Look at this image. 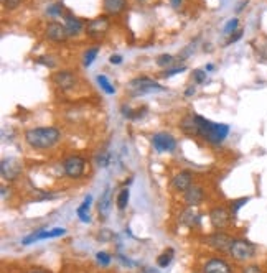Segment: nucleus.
<instances>
[{
  "label": "nucleus",
  "mask_w": 267,
  "mask_h": 273,
  "mask_svg": "<svg viewBox=\"0 0 267 273\" xmlns=\"http://www.w3.org/2000/svg\"><path fill=\"white\" fill-rule=\"evenodd\" d=\"M64 25H66V28H68L69 36L81 33L83 32V27H84L83 22L79 20L78 17H74V15H66V17H64Z\"/></svg>",
  "instance_id": "aec40b11"
},
{
  "label": "nucleus",
  "mask_w": 267,
  "mask_h": 273,
  "mask_svg": "<svg viewBox=\"0 0 267 273\" xmlns=\"http://www.w3.org/2000/svg\"><path fill=\"white\" fill-rule=\"evenodd\" d=\"M111 237H112V234L109 232V231H102L101 234H99V239H101V242H109V240H111Z\"/></svg>",
  "instance_id": "e433bc0d"
},
{
  "label": "nucleus",
  "mask_w": 267,
  "mask_h": 273,
  "mask_svg": "<svg viewBox=\"0 0 267 273\" xmlns=\"http://www.w3.org/2000/svg\"><path fill=\"white\" fill-rule=\"evenodd\" d=\"M48 13H49V15H54V17L61 15V13H63V3H54L53 7L48 8Z\"/></svg>",
  "instance_id": "72a5a7b5"
},
{
  "label": "nucleus",
  "mask_w": 267,
  "mask_h": 273,
  "mask_svg": "<svg viewBox=\"0 0 267 273\" xmlns=\"http://www.w3.org/2000/svg\"><path fill=\"white\" fill-rule=\"evenodd\" d=\"M181 2H183V0H170V3H172V5L175 7V8H180Z\"/></svg>",
  "instance_id": "ea45409f"
},
{
  "label": "nucleus",
  "mask_w": 267,
  "mask_h": 273,
  "mask_svg": "<svg viewBox=\"0 0 267 273\" xmlns=\"http://www.w3.org/2000/svg\"><path fill=\"white\" fill-rule=\"evenodd\" d=\"M129 198H131V193H129L127 188H124L122 191L119 193V196H117V199H116V204H117V209H119V211H124V209L127 207Z\"/></svg>",
  "instance_id": "b1692460"
},
{
  "label": "nucleus",
  "mask_w": 267,
  "mask_h": 273,
  "mask_svg": "<svg viewBox=\"0 0 267 273\" xmlns=\"http://www.w3.org/2000/svg\"><path fill=\"white\" fill-rule=\"evenodd\" d=\"M32 273H48V272H44V270H40V268H38V270H33Z\"/></svg>",
  "instance_id": "c03bdc74"
},
{
  "label": "nucleus",
  "mask_w": 267,
  "mask_h": 273,
  "mask_svg": "<svg viewBox=\"0 0 267 273\" xmlns=\"http://www.w3.org/2000/svg\"><path fill=\"white\" fill-rule=\"evenodd\" d=\"M3 8H7V10H15L17 7L22 5V0H3Z\"/></svg>",
  "instance_id": "473e14b6"
},
{
  "label": "nucleus",
  "mask_w": 267,
  "mask_h": 273,
  "mask_svg": "<svg viewBox=\"0 0 267 273\" xmlns=\"http://www.w3.org/2000/svg\"><path fill=\"white\" fill-rule=\"evenodd\" d=\"M256 252H257L256 245L247 240V239H234L227 253H229L236 262H247L256 257Z\"/></svg>",
  "instance_id": "7ed1b4c3"
},
{
  "label": "nucleus",
  "mask_w": 267,
  "mask_h": 273,
  "mask_svg": "<svg viewBox=\"0 0 267 273\" xmlns=\"http://www.w3.org/2000/svg\"><path fill=\"white\" fill-rule=\"evenodd\" d=\"M203 199H205V193H203V188L200 186H191L185 191V203L186 206L190 207H195L198 204L203 203Z\"/></svg>",
  "instance_id": "dca6fc26"
},
{
  "label": "nucleus",
  "mask_w": 267,
  "mask_h": 273,
  "mask_svg": "<svg viewBox=\"0 0 267 273\" xmlns=\"http://www.w3.org/2000/svg\"><path fill=\"white\" fill-rule=\"evenodd\" d=\"M152 143H153V148L157 150L158 153H163V152H173L177 148V140L173 138L170 134H155L152 136Z\"/></svg>",
  "instance_id": "ddd939ff"
},
{
  "label": "nucleus",
  "mask_w": 267,
  "mask_h": 273,
  "mask_svg": "<svg viewBox=\"0 0 267 273\" xmlns=\"http://www.w3.org/2000/svg\"><path fill=\"white\" fill-rule=\"evenodd\" d=\"M129 87H131L132 94L134 96H143V94H150V92H162L165 91V87L160 86L158 82H155L153 79L147 76H142V77H135L129 82Z\"/></svg>",
  "instance_id": "20e7f679"
},
{
  "label": "nucleus",
  "mask_w": 267,
  "mask_h": 273,
  "mask_svg": "<svg viewBox=\"0 0 267 273\" xmlns=\"http://www.w3.org/2000/svg\"><path fill=\"white\" fill-rule=\"evenodd\" d=\"M205 69H206V71H213V69H215V66H213V65H206Z\"/></svg>",
  "instance_id": "37998d69"
},
{
  "label": "nucleus",
  "mask_w": 267,
  "mask_h": 273,
  "mask_svg": "<svg viewBox=\"0 0 267 273\" xmlns=\"http://www.w3.org/2000/svg\"><path fill=\"white\" fill-rule=\"evenodd\" d=\"M96 260H97L99 265L107 267L109 263H111V255H109L107 252H97L96 253Z\"/></svg>",
  "instance_id": "c85d7f7f"
},
{
  "label": "nucleus",
  "mask_w": 267,
  "mask_h": 273,
  "mask_svg": "<svg viewBox=\"0 0 267 273\" xmlns=\"http://www.w3.org/2000/svg\"><path fill=\"white\" fill-rule=\"evenodd\" d=\"M203 273H232V267L224 258L213 257L203 265Z\"/></svg>",
  "instance_id": "4468645a"
},
{
  "label": "nucleus",
  "mask_w": 267,
  "mask_h": 273,
  "mask_svg": "<svg viewBox=\"0 0 267 273\" xmlns=\"http://www.w3.org/2000/svg\"><path fill=\"white\" fill-rule=\"evenodd\" d=\"M246 203H249V198H239V199H234V201H231V206H229V211L232 216H236L237 211L244 206Z\"/></svg>",
  "instance_id": "a878e982"
},
{
  "label": "nucleus",
  "mask_w": 267,
  "mask_h": 273,
  "mask_svg": "<svg viewBox=\"0 0 267 273\" xmlns=\"http://www.w3.org/2000/svg\"><path fill=\"white\" fill-rule=\"evenodd\" d=\"M109 28H111V20L107 15L96 17L86 23V35L92 40H101L107 35Z\"/></svg>",
  "instance_id": "39448f33"
},
{
  "label": "nucleus",
  "mask_w": 267,
  "mask_h": 273,
  "mask_svg": "<svg viewBox=\"0 0 267 273\" xmlns=\"http://www.w3.org/2000/svg\"><path fill=\"white\" fill-rule=\"evenodd\" d=\"M232 240H234V239H232L231 236H227V234H224V232H221V231L210 234V236L205 237L206 245H210L211 248H215L216 252H221V253L229 252Z\"/></svg>",
  "instance_id": "0eeeda50"
},
{
  "label": "nucleus",
  "mask_w": 267,
  "mask_h": 273,
  "mask_svg": "<svg viewBox=\"0 0 267 273\" xmlns=\"http://www.w3.org/2000/svg\"><path fill=\"white\" fill-rule=\"evenodd\" d=\"M102 7L107 15H121L127 8V0H102Z\"/></svg>",
  "instance_id": "a211bd4d"
},
{
  "label": "nucleus",
  "mask_w": 267,
  "mask_h": 273,
  "mask_svg": "<svg viewBox=\"0 0 267 273\" xmlns=\"http://www.w3.org/2000/svg\"><path fill=\"white\" fill-rule=\"evenodd\" d=\"M185 71V66H178V68H173V69H168L167 72H163V77H172V76H175L178 74V72H183Z\"/></svg>",
  "instance_id": "f704fd0d"
},
{
  "label": "nucleus",
  "mask_w": 267,
  "mask_h": 273,
  "mask_svg": "<svg viewBox=\"0 0 267 273\" xmlns=\"http://www.w3.org/2000/svg\"><path fill=\"white\" fill-rule=\"evenodd\" d=\"M180 130L186 135H200V129H198L195 115L183 117L181 122H180Z\"/></svg>",
  "instance_id": "6ab92c4d"
},
{
  "label": "nucleus",
  "mask_w": 267,
  "mask_h": 273,
  "mask_svg": "<svg viewBox=\"0 0 267 273\" xmlns=\"http://www.w3.org/2000/svg\"><path fill=\"white\" fill-rule=\"evenodd\" d=\"M198 129H200V136L210 142L213 145H220L226 140V136L229 135V125L226 124H216L205 119L203 115H195Z\"/></svg>",
  "instance_id": "f03ea898"
},
{
  "label": "nucleus",
  "mask_w": 267,
  "mask_h": 273,
  "mask_svg": "<svg viewBox=\"0 0 267 273\" xmlns=\"http://www.w3.org/2000/svg\"><path fill=\"white\" fill-rule=\"evenodd\" d=\"M231 219H232V214L229 209L226 207H213L210 211V222L211 226L218 229V231H222V229H226L227 226L231 224Z\"/></svg>",
  "instance_id": "6e6552de"
},
{
  "label": "nucleus",
  "mask_w": 267,
  "mask_h": 273,
  "mask_svg": "<svg viewBox=\"0 0 267 273\" xmlns=\"http://www.w3.org/2000/svg\"><path fill=\"white\" fill-rule=\"evenodd\" d=\"M193 79H195L196 84H203V82L206 81V71L195 69V71H193Z\"/></svg>",
  "instance_id": "2f4dec72"
},
{
  "label": "nucleus",
  "mask_w": 267,
  "mask_h": 273,
  "mask_svg": "<svg viewBox=\"0 0 267 273\" xmlns=\"http://www.w3.org/2000/svg\"><path fill=\"white\" fill-rule=\"evenodd\" d=\"M59 138H61V132L56 127H35L25 132V142L35 150L51 148L59 142Z\"/></svg>",
  "instance_id": "f257e3e1"
},
{
  "label": "nucleus",
  "mask_w": 267,
  "mask_h": 273,
  "mask_svg": "<svg viewBox=\"0 0 267 273\" xmlns=\"http://www.w3.org/2000/svg\"><path fill=\"white\" fill-rule=\"evenodd\" d=\"M84 170H86V160L79 157V155H71L63 162V171L71 179L81 178L84 174Z\"/></svg>",
  "instance_id": "423d86ee"
},
{
  "label": "nucleus",
  "mask_w": 267,
  "mask_h": 273,
  "mask_svg": "<svg viewBox=\"0 0 267 273\" xmlns=\"http://www.w3.org/2000/svg\"><path fill=\"white\" fill-rule=\"evenodd\" d=\"M97 53H99V46H94V48H89V50L84 53V56H83V65L84 66H91L94 60H96V56H97Z\"/></svg>",
  "instance_id": "393cba45"
},
{
  "label": "nucleus",
  "mask_w": 267,
  "mask_h": 273,
  "mask_svg": "<svg viewBox=\"0 0 267 273\" xmlns=\"http://www.w3.org/2000/svg\"><path fill=\"white\" fill-rule=\"evenodd\" d=\"M241 273H264L261 265H257V263H249V265H244L242 267Z\"/></svg>",
  "instance_id": "c756f323"
},
{
  "label": "nucleus",
  "mask_w": 267,
  "mask_h": 273,
  "mask_svg": "<svg viewBox=\"0 0 267 273\" xmlns=\"http://www.w3.org/2000/svg\"><path fill=\"white\" fill-rule=\"evenodd\" d=\"M109 63H111V65H121L122 56L121 55H112L111 58H109Z\"/></svg>",
  "instance_id": "4c0bfd02"
},
{
  "label": "nucleus",
  "mask_w": 267,
  "mask_h": 273,
  "mask_svg": "<svg viewBox=\"0 0 267 273\" xmlns=\"http://www.w3.org/2000/svg\"><path fill=\"white\" fill-rule=\"evenodd\" d=\"M66 234V229L63 227H54L51 231H46V229H38L37 232L30 234L28 237L23 239V245H30L33 242H38V240H44V239H56V237H61Z\"/></svg>",
  "instance_id": "9b49d317"
},
{
  "label": "nucleus",
  "mask_w": 267,
  "mask_h": 273,
  "mask_svg": "<svg viewBox=\"0 0 267 273\" xmlns=\"http://www.w3.org/2000/svg\"><path fill=\"white\" fill-rule=\"evenodd\" d=\"M191 183H193V174H191V171H186V170L185 171L177 173L172 179L173 189H175V191H183V193L191 186Z\"/></svg>",
  "instance_id": "2eb2a0df"
},
{
  "label": "nucleus",
  "mask_w": 267,
  "mask_h": 273,
  "mask_svg": "<svg viewBox=\"0 0 267 273\" xmlns=\"http://www.w3.org/2000/svg\"><path fill=\"white\" fill-rule=\"evenodd\" d=\"M241 36H242V32H241V30L234 32V35H231V38H229V40H227L226 45H232V43H236L237 40H239Z\"/></svg>",
  "instance_id": "c9c22d12"
},
{
  "label": "nucleus",
  "mask_w": 267,
  "mask_h": 273,
  "mask_svg": "<svg viewBox=\"0 0 267 273\" xmlns=\"http://www.w3.org/2000/svg\"><path fill=\"white\" fill-rule=\"evenodd\" d=\"M180 221H181V224H185L186 227H195L200 224V214H198L193 207L188 206L186 211L181 214Z\"/></svg>",
  "instance_id": "412c9836"
},
{
  "label": "nucleus",
  "mask_w": 267,
  "mask_h": 273,
  "mask_svg": "<svg viewBox=\"0 0 267 273\" xmlns=\"http://www.w3.org/2000/svg\"><path fill=\"white\" fill-rule=\"evenodd\" d=\"M143 273H158V272L155 270V268H145V272Z\"/></svg>",
  "instance_id": "79ce46f5"
},
{
  "label": "nucleus",
  "mask_w": 267,
  "mask_h": 273,
  "mask_svg": "<svg viewBox=\"0 0 267 273\" xmlns=\"http://www.w3.org/2000/svg\"><path fill=\"white\" fill-rule=\"evenodd\" d=\"M44 36L54 43H64L68 40L69 33H68L66 25H61V23H58V22H49L46 28H44Z\"/></svg>",
  "instance_id": "f8f14e48"
},
{
  "label": "nucleus",
  "mask_w": 267,
  "mask_h": 273,
  "mask_svg": "<svg viewBox=\"0 0 267 273\" xmlns=\"http://www.w3.org/2000/svg\"><path fill=\"white\" fill-rule=\"evenodd\" d=\"M172 63H173V56L172 55H160V56L157 58V65L162 66V68L172 65Z\"/></svg>",
  "instance_id": "7c9ffc66"
},
{
  "label": "nucleus",
  "mask_w": 267,
  "mask_h": 273,
  "mask_svg": "<svg viewBox=\"0 0 267 273\" xmlns=\"http://www.w3.org/2000/svg\"><path fill=\"white\" fill-rule=\"evenodd\" d=\"M195 94V87H188V89L185 91V96L186 97H190V96H193Z\"/></svg>",
  "instance_id": "a19ab883"
},
{
  "label": "nucleus",
  "mask_w": 267,
  "mask_h": 273,
  "mask_svg": "<svg viewBox=\"0 0 267 273\" xmlns=\"http://www.w3.org/2000/svg\"><path fill=\"white\" fill-rule=\"evenodd\" d=\"M38 63H40V65H44V66H48V68H53V66H54V63H53V61H49V60H43V56L40 58V60H38Z\"/></svg>",
  "instance_id": "58836bf2"
},
{
  "label": "nucleus",
  "mask_w": 267,
  "mask_h": 273,
  "mask_svg": "<svg viewBox=\"0 0 267 273\" xmlns=\"http://www.w3.org/2000/svg\"><path fill=\"white\" fill-rule=\"evenodd\" d=\"M22 171H23V167L17 158H3L2 163H0V173H2V178L8 179V181L17 179L20 174H22Z\"/></svg>",
  "instance_id": "9d476101"
},
{
  "label": "nucleus",
  "mask_w": 267,
  "mask_h": 273,
  "mask_svg": "<svg viewBox=\"0 0 267 273\" xmlns=\"http://www.w3.org/2000/svg\"><path fill=\"white\" fill-rule=\"evenodd\" d=\"M51 82L61 91H71L78 84V77L71 71H56L53 72Z\"/></svg>",
  "instance_id": "1a4fd4ad"
},
{
  "label": "nucleus",
  "mask_w": 267,
  "mask_h": 273,
  "mask_svg": "<svg viewBox=\"0 0 267 273\" xmlns=\"http://www.w3.org/2000/svg\"><path fill=\"white\" fill-rule=\"evenodd\" d=\"M111 204H112V196H111V188L106 186L104 193L99 198L97 203V212L102 219H106L109 216V211H111Z\"/></svg>",
  "instance_id": "f3484780"
},
{
  "label": "nucleus",
  "mask_w": 267,
  "mask_h": 273,
  "mask_svg": "<svg viewBox=\"0 0 267 273\" xmlns=\"http://www.w3.org/2000/svg\"><path fill=\"white\" fill-rule=\"evenodd\" d=\"M76 214H78V217L81 222H84V224L91 222V217H89V207H86L84 204H81V206L76 209Z\"/></svg>",
  "instance_id": "bb28decb"
},
{
  "label": "nucleus",
  "mask_w": 267,
  "mask_h": 273,
  "mask_svg": "<svg viewBox=\"0 0 267 273\" xmlns=\"http://www.w3.org/2000/svg\"><path fill=\"white\" fill-rule=\"evenodd\" d=\"M96 81H97V84L101 86V89L106 92V94H114V92H116V87H114L111 82H109V79L104 74H97Z\"/></svg>",
  "instance_id": "5701e85b"
},
{
  "label": "nucleus",
  "mask_w": 267,
  "mask_h": 273,
  "mask_svg": "<svg viewBox=\"0 0 267 273\" xmlns=\"http://www.w3.org/2000/svg\"><path fill=\"white\" fill-rule=\"evenodd\" d=\"M237 27H239V20H237V18H231V20L224 25V28H222V32H224L226 35H232L234 32H237Z\"/></svg>",
  "instance_id": "cd10ccee"
},
{
  "label": "nucleus",
  "mask_w": 267,
  "mask_h": 273,
  "mask_svg": "<svg viewBox=\"0 0 267 273\" xmlns=\"http://www.w3.org/2000/svg\"><path fill=\"white\" fill-rule=\"evenodd\" d=\"M173 255H175V250H173V248H167V250H163L157 258V265L160 268H167L168 265H170V262L173 260Z\"/></svg>",
  "instance_id": "4be33fe9"
}]
</instances>
